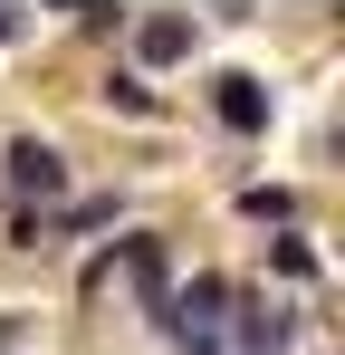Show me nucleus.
<instances>
[{
  "label": "nucleus",
  "instance_id": "obj_1",
  "mask_svg": "<svg viewBox=\"0 0 345 355\" xmlns=\"http://www.w3.org/2000/svg\"><path fill=\"white\" fill-rule=\"evenodd\" d=\"M221 307H230V279H192V288L163 307L172 346H182V355H221Z\"/></svg>",
  "mask_w": 345,
  "mask_h": 355
},
{
  "label": "nucleus",
  "instance_id": "obj_2",
  "mask_svg": "<svg viewBox=\"0 0 345 355\" xmlns=\"http://www.w3.org/2000/svg\"><path fill=\"white\" fill-rule=\"evenodd\" d=\"M211 116H221L230 135H269V87H259L249 67H230V77H211Z\"/></svg>",
  "mask_w": 345,
  "mask_h": 355
},
{
  "label": "nucleus",
  "instance_id": "obj_3",
  "mask_svg": "<svg viewBox=\"0 0 345 355\" xmlns=\"http://www.w3.org/2000/svg\"><path fill=\"white\" fill-rule=\"evenodd\" d=\"M10 192H29V202H57V192H67V164H57V144L19 135V144H10Z\"/></svg>",
  "mask_w": 345,
  "mask_h": 355
},
{
  "label": "nucleus",
  "instance_id": "obj_4",
  "mask_svg": "<svg viewBox=\"0 0 345 355\" xmlns=\"http://www.w3.org/2000/svg\"><path fill=\"white\" fill-rule=\"evenodd\" d=\"M125 279H134V297H144V317L172 307V259H163V240H125Z\"/></svg>",
  "mask_w": 345,
  "mask_h": 355
},
{
  "label": "nucleus",
  "instance_id": "obj_5",
  "mask_svg": "<svg viewBox=\"0 0 345 355\" xmlns=\"http://www.w3.org/2000/svg\"><path fill=\"white\" fill-rule=\"evenodd\" d=\"M134 49H144V67H172V58H192V19H182V10H154V19L134 29Z\"/></svg>",
  "mask_w": 345,
  "mask_h": 355
},
{
  "label": "nucleus",
  "instance_id": "obj_6",
  "mask_svg": "<svg viewBox=\"0 0 345 355\" xmlns=\"http://www.w3.org/2000/svg\"><path fill=\"white\" fill-rule=\"evenodd\" d=\"M230 307H240V346H249V355H278L288 346V317H269L259 297H230Z\"/></svg>",
  "mask_w": 345,
  "mask_h": 355
},
{
  "label": "nucleus",
  "instance_id": "obj_7",
  "mask_svg": "<svg viewBox=\"0 0 345 355\" xmlns=\"http://www.w3.org/2000/svg\"><path fill=\"white\" fill-rule=\"evenodd\" d=\"M240 211H249V221H297V192H278V182H249V192H240Z\"/></svg>",
  "mask_w": 345,
  "mask_h": 355
},
{
  "label": "nucleus",
  "instance_id": "obj_8",
  "mask_svg": "<svg viewBox=\"0 0 345 355\" xmlns=\"http://www.w3.org/2000/svg\"><path fill=\"white\" fill-rule=\"evenodd\" d=\"M106 106H125V116H154V87H144L134 67H115V77H106Z\"/></svg>",
  "mask_w": 345,
  "mask_h": 355
},
{
  "label": "nucleus",
  "instance_id": "obj_9",
  "mask_svg": "<svg viewBox=\"0 0 345 355\" xmlns=\"http://www.w3.org/2000/svg\"><path fill=\"white\" fill-rule=\"evenodd\" d=\"M269 259H278L288 279H326V259H317V250H307L297 231H288V240H269Z\"/></svg>",
  "mask_w": 345,
  "mask_h": 355
},
{
  "label": "nucleus",
  "instance_id": "obj_10",
  "mask_svg": "<svg viewBox=\"0 0 345 355\" xmlns=\"http://www.w3.org/2000/svg\"><path fill=\"white\" fill-rule=\"evenodd\" d=\"M19 29H29V10H10V0H0V49H10Z\"/></svg>",
  "mask_w": 345,
  "mask_h": 355
}]
</instances>
